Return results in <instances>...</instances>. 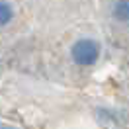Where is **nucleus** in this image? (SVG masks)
<instances>
[{
    "label": "nucleus",
    "mask_w": 129,
    "mask_h": 129,
    "mask_svg": "<svg viewBox=\"0 0 129 129\" xmlns=\"http://www.w3.org/2000/svg\"><path fill=\"white\" fill-rule=\"evenodd\" d=\"M71 55H73V61L80 67H88V64H94L100 57V47L94 39H78L71 49Z\"/></svg>",
    "instance_id": "f257e3e1"
},
{
    "label": "nucleus",
    "mask_w": 129,
    "mask_h": 129,
    "mask_svg": "<svg viewBox=\"0 0 129 129\" xmlns=\"http://www.w3.org/2000/svg\"><path fill=\"white\" fill-rule=\"evenodd\" d=\"M113 18L129 24V0H117L113 4Z\"/></svg>",
    "instance_id": "f03ea898"
},
{
    "label": "nucleus",
    "mask_w": 129,
    "mask_h": 129,
    "mask_svg": "<svg viewBox=\"0 0 129 129\" xmlns=\"http://www.w3.org/2000/svg\"><path fill=\"white\" fill-rule=\"evenodd\" d=\"M12 20V8L6 2H0V25H6Z\"/></svg>",
    "instance_id": "7ed1b4c3"
},
{
    "label": "nucleus",
    "mask_w": 129,
    "mask_h": 129,
    "mask_svg": "<svg viewBox=\"0 0 129 129\" xmlns=\"http://www.w3.org/2000/svg\"><path fill=\"white\" fill-rule=\"evenodd\" d=\"M0 129H14V127H10V125H4V123H0Z\"/></svg>",
    "instance_id": "20e7f679"
}]
</instances>
